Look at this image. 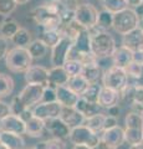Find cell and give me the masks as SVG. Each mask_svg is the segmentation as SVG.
<instances>
[{"label":"cell","mask_w":143,"mask_h":149,"mask_svg":"<svg viewBox=\"0 0 143 149\" xmlns=\"http://www.w3.org/2000/svg\"><path fill=\"white\" fill-rule=\"evenodd\" d=\"M9 52V44H8V39L0 35V60L5 58L6 55Z\"/></svg>","instance_id":"f6af8a7d"},{"label":"cell","mask_w":143,"mask_h":149,"mask_svg":"<svg viewBox=\"0 0 143 149\" xmlns=\"http://www.w3.org/2000/svg\"><path fill=\"white\" fill-rule=\"evenodd\" d=\"M0 130L10 132L16 134H25L26 133V122L20 116L10 113L5 118L0 119Z\"/></svg>","instance_id":"4fadbf2b"},{"label":"cell","mask_w":143,"mask_h":149,"mask_svg":"<svg viewBox=\"0 0 143 149\" xmlns=\"http://www.w3.org/2000/svg\"><path fill=\"white\" fill-rule=\"evenodd\" d=\"M103 70L100 65V60L96 62H91L84 65V71L82 74L86 78L89 83H98V81H102V76H103Z\"/></svg>","instance_id":"7402d4cb"},{"label":"cell","mask_w":143,"mask_h":149,"mask_svg":"<svg viewBox=\"0 0 143 149\" xmlns=\"http://www.w3.org/2000/svg\"><path fill=\"white\" fill-rule=\"evenodd\" d=\"M20 25H19V22L15 21V20H13V19H8L6 17V20H4L1 24H0V35L4 36V37H6V39H13V36L16 34L17 31H19L20 29Z\"/></svg>","instance_id":"f1b7e54d"},{"label":"cell","mask_w":143,"mask_h":149,"mask_svg":"<svg viewBox=\"0 0 143 149\" xmlns=\"http://www.w3.org/2000/svg\"><path fill=\"white\" fill-rule=\"evenodd\" d=\"M130 83V77L124 68L117 66H110L103 72L102 76V86L112 88L114 91L121 92L124 87Z\"/></svg>","instance_id":"5b68a950"},{"label":"cell","mask_w":143,"mask_h":149,"mask_svg":"<svg viewBox=\"0 0 143 149\" xmlns=\"http://www.w3.org/2000/svg\"><path fill=\"white\" fill-rule=\"evenodd\" d=\"M0 133H1V130H0Z\"/></svg>","instance_id":"e7e4bbea"},{"label":"cell","mask_w":143,"mask_h":149,"mask_svg":"<svg viewBox=\"0 0 143 149\" xmlns=\"http://www.w3.org/2000/svg\"><path fill=\"white\" fill-rule=\"evenodd\" d=\"M68 139L73 146H87L90 148H95L100 143L101 137H98V133L93 132L87 125L82 124L71 129Z\"/></svg>","instance_id":"8992f818"},{"label":"cell","mask_w":143,"mask_h":149,"mask_svg":"<svg viewBox=\"0 0 143 149\" xmlns=\"http://www.w3.org/2000/svg\"><path fill=\"white\" fill-rule=\"evenodd\" d=\"M91 32V52L98 60L111 58L117 49L114 37L108 31H103L97 26L90 29Z\"/></svg>","instance_id":"7a4b0ae2"},{"label":"cell","mask_w":143,"mask_h":149,"mask_svg":"<svg viewBox=\"0 0 143 149\" xmlns=\"http://www.w3.org/2000/svg\"><path fill=\"white\" fill-rule=\"evenodd\" d=\"M14 80L11 76L0 72V100L9 97L14 91Z\"/></svg>","instance_id":"4dcf8cb0"},{"label":"cell","mask_w":143,"mask_h":149,"mask_svg":"<svg viewBox=\"0 0 143 149\" xmlns=\"http://www.w3.org/2000/svg\"><path fill=\"white\" fill-rule=\"evenodd\" d=\"M73 47V40L63 36L59 42L51 49V65L52 66H63L67 61L70 51Z\"/></svg>","instance_id":"ba28073f"},{"label":"cell","mask_w":143,"mask_h":149,"mask_svg":"<svg viewBox=\"0 0 143 149\" xmlns=\"http://www.w3.org/2000/svg\"><path fill=\"white\" fill-rule=\"evenodd\" d=\"M11 113V108H10V104L5 103L3 100H0V119L5 118L6 116H9Z\"/></svg>","instance_id":"7dc6e473"},{"label":"cell","mask_w":143,"mask_h":149,"mask_svg":"<svg viewBox=\"0 0 143 149\" xmlns=\"http://www.w3.org/2000/svg\"><path fill=\"white\" fill-rule=\"evenodd\" d=\"M128 149H143V142L138 143V144H133V146H130Z\"/></svg>","instance_id":"9f6ffc18"},{"label":"cell","mask_w":143,"mask_h":149,"mask_svg":"<svg viewBox=\"0 0 143 149\" xmlns=\"http://www.w3.org/2000/svg\"><path fill=\"white\" fill-rule=\"evenodd\" d=\"M66 72L68 73V76H77V74H81L84 71V63H82L80 60L76 58H67V61L63 65Z\"/></svg>","instance_id":"74e56055"},{"label":"cell","mask_w":143,"mask_h":149,"mask_svg":"<svg viewBox=\"0 0 143 149\" xmlns=\"http://www.w3.org/2000/svg\"><path fill=\"white\" fill-rule=\"evenodd\" d=\"M133 55H135V52H133L132 50L127 49L126 46H123V45L117 46L114 54L112 55V57H111L112 65L126 70L133 62Z\"/></svg>","instance_id":"e0dca14e"},{"label":"cell","mask_w":143,"mask_h":149,"mask_svg":"<svg viewBox=\"0 0 143 149\" xmlns=\"http://www.w3.org/2000/svg\"><path fill=\"white\" fill-rule=\"evenodd\" d=\"M113 16H114V14L102 9L98 13V20H97V25L96 26L103 31H108L111 27H113Z\"/></svg>","instance_id":"e575fe53"},{"label":"cell","mask_w":143,"mask_h":149,"mask_svg":"<svg viewBox=\"0 0 143 149\" xmlns=\"http://www.w3.org/2000/svg\"><path fill=\"white\" fill-rule=\"evenodd\" d=\"M11 41L15 46L27 47V46L31 44V41H33V39H31V32L27 29H25V27H20L19 31L13 36Z\"/></svg>","instance_id":"d6a6232c"},{"label":"cell","mask_w":143,"mask_h":149,"mask_svg":"<svg viewBox=\"0 0 143 149\" xmlns=\"http://www.w3.org/2000/svg\"><path fill=\"white\" fill-rule=\"evenodd\" d=\"M116 125H118V120H117V117H113V116L106 114V119H105V125H103V130L111 129V128L116 127Z\"/></svg>","instance_id":"bcb514c9"},{"label":"cell","mask_w":143,"mask_h":149,"mask_svg":"<svg viewBox=\"0 0 143 149\" xmlns=\"http://www.w3.org/2000/svg\"><path fill=\"white\" fill-rule=\"evenodd\" d=\"M73 149H92L87 146H73Z\"/></svg>","instance_id":"680465c9"},{"label":"cell","mask_w":143,"mask_h":149,"mask_svg":"<svg viewBox=\"0 0 143 149\" xmlns=\"http://www.w3.org/2000/svg\"><path fill=\"white\" fill-rule=\"evenodd\" d=\"M24 77L26 83L30 85H41L45 87L49 86V70L41 65H33L24 73Z\"/></svg>","instance_id":"7c38bea8"},{"label":"cell","mask_w":143,"mask_h":149,"mask_svg":"<svg viewBox=\"0 0 143 149\" xmlns=\"http://www.w3.org/2000/svg\"><path fill=\"white\" fill-rule=\"evenodd\" d=\"M46 129V120L41 119L39 117H34L26 122V133L29 137L39 138L43 136L44 130Z\"/></svg>","instance_id":"cb8c5ba5"},{"label":"cell","mask_w":143,"mask_h":149,"mask_svg":"<svg viewBox=\"0 0 143 149\" xmlns=\"http://www.w3.org/2000/svg\"><path fill=\"white\" fill-rule=\"evenodd\" d=\"M0 143H3L9 149H25V141L21 134L1 130V133H0Z\"/></svg>","instance_id":"603a6c76"},{"label":"cell","mask_w":143,"mask_h":149,"mask_svg":"<svg viewBox=\"0 0 143 149\" xmlns=\"http://www.w3.org/2000/svg\"><path fill=\"white\" fill-rule=\"evenodd\" d=\"M66 9L61 1L44 4L34 8L30 11V17L41 29H59L62 24L61 15Z\"/></svg>","instance_id":"6da1fadb"},{"label":"cell","mask_w":143,"mask_h":149,"mask_svg":"<svg viewBox=\"0 0 143 149\" xmlns=\"http://www.w3.org/2000/svg\"><path fill=\"white\" fill-rule=\"evenodd\" d=\"M10 108H11V113H13V114H16V116H20L22 112L26 109L24 102L21 101V98L19 97V95L15 96V97H13L11 103H10Z\"/></svg>","instance_id":"b9f144b4"},{"label":"cell","mask_w":143,"mask_h":149,"mask_svg":"<svg viewBox=\"0 0 143 149\" xmlns=\"http://www.w3.org/2000/svg\"><path fill=\"white\" fill-rule=\"evenodd\" d=\"M36 149H66V144L63 142V139L60 138H51L47 141L40 142L35 146Z\"/></svg>","instance_id":"f35d334b"},{"label":"cell","mask_w":143,"mask_h":149,"mask_svg":"<svg viewBox=\"0 0 143 149\" xmlns=\"http://www.w3.org/2000/svg\"><path fill=\"white\" fill-rule=\"evenodd\" d=\"M138 25H140V16L135 8H128L126 10L114 14L113 16V29L122 36L136 30Z\"/></svg>","instance_id":"277c9868"},{"label":"cell","mask_w":143,"mask_h":149,"mask_svg":"<svg viewBox=\"0 0 143 149\" xmlns=\"http://www.w3.org/2000/svg\"><path fill=\"white\" fill-rule=\"evenodd\" d=\"M25 149H36L35 147H30V148H25Z\"/></svg>","instance_id":"6125c7cd"},{"label":"cell","mask_w":143,"mask_h":149,"mask_svg":"<svg viewBox=\"0 0 143 149\" xmlns=\"http://www.w3.org/2000/svg\"><path fill=\"white\" fill-rule=\"evenodd\" d=\"M60 1L65 5V8L70 9V10H75L80 4H82L81 0H60Z\"/></svg>","instance_id":"c3c4849f"},{"label":"cell","mask_w":143,"mask_h":149,"mask_svg":"<svg viewBox=\"0 0 143 149\" xmlns=\"http://www.w3.org/2000/svg\"><path fill=\"white\" fill-rule=\"evenodd\" d=\"M20 117L25 120V122H27V120H30L31 118L34 117V112H33V108H26L22 113L20 114Z\"/></svg>","instance_id":"f907efd6"},{"label":"cell","mask_w":143,"mask_h":149,"mask_svg":"<svg viewBox=\"0 0 143 149\" xmlns=\"http://www.w3.org/2000/svg\"><path fill=\"white\" fill-rule=\"evenodd\" d=\"M44 92H45V86L27 83L19 93V97L24 102L26 108H34L36 104L43 102Z\"/></svg>","instance_id":"9c48e42d"},{"label":"cell","mask_w":143,"mask_h":149,"mask_svg":"<svg viewBox=\"0 0 143 149\" xmlns=\"http://www.w3.org/2000/svg\"><path fill=\"white\" fill-rule=\"evenodd\" d=\"M126 71L128 73V77H130V82L137 83L138 81H141L143 77V63L133 61L130 66L126 68Z\"/></svg>","instance_id":"8d00e7d4"},{"label":"cell","mask_w":143,"mask_h":149,"mask_svg":"<svg viewBox=\"0 0 143 149\" xmlns=\"http://www.w3.org/2000/svg\"><path fill=\"white\" fill-rule=\"evenodd\" d=\"M98 1L102 5V9L112 14H117L119 11H123L126 9L131 8L127 0H98Z\"/></svg>","instance_id":"4316f807"},{"label":"cell","mask_w":143,"mask_h":149,"mask_svg":"<svg viewBox=\"0 0 143 149\" xmlns=\"http://www.w3.org/2000/svg\"><path fill=\"white\" fill-rule=\"evenodd\" d=\"M127 1H128V4H130L131 8H137L142 4V0H127Z\"/></svg>","instance_id":"11a10c76"},{"label":"cell","mask_w":143,"mask_h":149,"mask_svg":"<svg viewBox=\"0 0 143 149\" xmlns=\"http://www.w3.org/2000/svg\"><path fill=\"white\" fill-rule=\"evenodd\" d=\"M105 119H106V114H103L102 112L87 117L85 120V125H87L90 129H92L96 133H102L103 132V125H105Z\"/></svg>","instance_id":"1f68e13d"},{"label":"cell","mask_w":143,"mask_h":149,"mask_svg":"<svg viewBox=\"0 0 143 149\" xmlns=\"http://www.w3.org/2000/svg\"><path fill=\"white\" fill-rule=\"evenodd\" d=\"M33 56L27 47L15 46L9 50L5 57V65L9 71L14 73H25L33 66Z\"/></svg>","instance_id":"3957f363"},{"label":"cell","mask_w":143,"mask_h":149,"mask_svg":"<svg viewBox=\"0 0 143 149\" xmlns=\"http://www.w3.org/2000/svg\"><path fill=\"white\" fill-rule=\"evenodd\" d=\"M17 3L15 0H0V16L9 17L16 10Z\"/></svg>","instance_id":"60d3db41"},{"label":"cell","mask_w":143,"mask_h":149,"mask_svg":"<svg viewBox=\"0 0 143 149\" xmlns=\"http://www.w3.org/2000/svg\"><path fill=\"white\" fill-rule=\"evenodd\" d=\"M122 45L126 46L127 49L132 50L133 52H136L138 50L143 49V31L137 27L136 30H133L128 34L122 36Z\"/></svg>","instance_id":"d6986e66"},{"label":"cell","mask_w":143,"mask_h":149,"mask_svg":"<svg viewBox=\"0 0 143 149\" xmlns=\"http://www.w3.org/2000/svg\"><path fill=\"white\" fill-rule=\"evenodd\" d=\"M135 9H136V11L138 14V16H140V25H138V27L143 31V6L140 5V6H137Z\"/></svg>","instance_id":"816d5d0a"},{"label":"cell","mask_w":143,"mask_h":149,"mask_svg":"<svg viewBox=\"0 0 143 149\" xmlns=\"http://www.w3.org/2000/svg\"><path fill=\"white\" fill-rule=\"evenodd\" d=\"M102 88L103 86L100 85V83H90L89 87L86 88V91L81 95V97H84L85 100L92 102V103H98V98Z\"/></svg>","instance_id":"836d02e7"},{"label":"cell","mask_w":143,"mask_h":149,"mask_svg":"<svg viewBox=\"0 0 143 149\" xmlns=\"http://www.w3.org/2000/svg\"><path fill=\"white\" fill-rule=\"evenodd\" d=\"M89 85H90L89 81H87L84 77V74L81 73V74H77V76L70 77V80H68L66 86L68 88H71V90L75 93H77L78 96H81L82 93L86 91V88L89 87Z\"/></svg>","instance_id":"83f0119b"},{"label":"cell","mask_w":143,"mask_h":149,"mask_svg":"<svg viewBox=\"0 0 143 149\" xmlns=\"http://www.w3.org/2000/svg\"><path fill=\"white\" fill-rule=\"evenodd\" d=\"M121 102V93L118 91H114L112 88L103 87L101 91L100 98H98V104L105 109H108L113 106H117Z\"/></svg>","instance_id":"44dd1931"},{"label":"cell","mask_w":143,"mask_h":149,"mask_svg":"<svg viewBox=\"0 0 143 149\" xmlns=\"http://www.w3.org/2000/svg\"><path fill=\"white\" fill-rule=\"evenodd\" d=\"M137 103H143V85L135 83V91H133V101Z\"/></svg>","instance_id":"ee69618b"},{"label":"cell","mask_w":143,"mask_h":149,"mask_svg":"<svg viewBox=\"0 0 143 149\" xmlns=\"http://www.w3.org/2000/svg\"><path fill=\"white\" fill-rule=\"evenodd\" d=\"M0 149H9V148H8V147H5V146H4L3 143H0Z\"/></svg>","instance_id":"94428289"},{"label":"cell","mask_w":143,"mask_h":149,"mask_svg":"<svg viewBox=\"0 0 143 149\" xmlns=\"http://www.w3.org/2000/svg\"><path fill=\"white\" fill-rule=\"evenodd\" d=\"M62 37V32L60 29H41L40 39L47 45V47L52 49Z\"/></svg>","instance_id":"484cf974"},{"label":"cell","mask_w":143,"mask_h":149,"mask_svg":"<svg viewBox=\"0 0 143 149\" xmlns=\"http://www.w3.org/2000/svg\"><path fill=\"white\" fill-rule=\"evenodd\" d=\"M56 90V101L62 107H75L80 96L73 92L71 88L65 86H59L55 88Z\"/></svg>","instance_id":"ac0fdd59"},{"label":"cell","mask_w":143,"mask_h":149,"mask_svg":"<svg viewBox=\"0 0 143 149\" xmlns=\"http://www.w3.org/2000/svg\"><path fill=\"white\" fill-rule=\"evenodd\" d=\"M60 118L72 129L78 127V125L85 124L86 116L84 113H81L80 111H77L75 107H62V112Z\"/></svg>","instance_id":"9a60e30c"},{"label":"cell","mask_w":143,"mask_h":149,"mask_svg":"<svg viewBox=\"0 0 143 149\" xmlns=\"http://www.w3.org/2000/svg\"><path fill=\"white\" fill-rule=\"evenodd\" d=\"M124 136H126V142L133 146L143 142V129H130L124 128Z\"/></svg>","instance_id":"ab89813d"},{"label":"cell","mask_w":143,"mask_h":149,"mask_svg":"<svg viewBox=\"0 0 143 149\" xmlns=\"http://www.w3.org/2000/svg\"><path fill=\"white\" fill-rule=\"evenodd\" d=\"M98 10L92 4L82 3L75 9V21L86 29H92L97 25Z\"/></svg>","instance_id":"52a82bcc"},{"label":"cell","mask_w":143,"mask_h":149,"mask_svg":"<svg viewBox=\"0 0 143 149\" xmlns=\"http://www.w3.org/2000/svg\"><path fill=\"white\" fill-rule=\"evenodd\" d=\"M130 111L133 113H137L140 116H143V103H137V102H132Z\"/></svg>","instance_id":"681fc988"},{"label":"cell","mask_w":143,"mask_h":149,"mask_svg":"<svg viewBox=\"0 0 143 149\" xmlns=\"http://www.w3.org/2000/svg\"><path fill=\"white\" fill-rule=\"evenodd\" d=\"M101 139L108 144L111 148L117 149L122 146V144L126 142V136H124V128L119 127V125H116V127L103 130L102 136H101Z\"/></svg>","instance_id":"5bb4252c"},{"label":"cell","mask_w":143,"mask_h":149,"mask_svg":"<svg viewBox=\"0 0 143 149\" xmlns=\"http://www.w3.org/2000/svg\"><path fill=\"white\" fill-rule=\"evenodd\" d=\"M15 1L17 3V5H26L30 0H15Z\"/></svg>","instance_id":"6f0895ef"},{"label":"cell","mask_w":143,"mask_h":149,"mask_svg":"<svg viewBox=\"0 0 143 149\" xmlns=\"http://www.w3.org/2000/svg\"><path fill=\"white\" fill-rule=\"evenodd\" d=\"M92 149H113V148H111V147L108 146V144H106V143L102 141V139H101L100 143H98L95 148H92Z\"/></svg>","instance_id":"db71d44e"},{"label":"cell","mask_w":143,"mask_h":149,"mask_svg":"<svg viewBox=\"0 0 143 149\" xmlns=\"http://www.w3.org/2000/svg\"><path fill=\"white\" fill-rule=\"evenodd\" d=\"M91 52V32L89 29H82L80 34L73 40V47L70 51L68 58H78L80 55H87Z\"/></svg>","instance_id":"30bf717a"},{"label":"cell","mask_w":143,"mask_h":149,"mask_svg":"<svg viewBox=\"0 0 143 149\" xmlns=\"http://www.w3.org/2000/svg\"><path fill=\"white\" fill-rule=\"evenodd\" d=\"M27 49H29L31 56H33L34 60H40L45 57V55L47 54V45L41 39H36V40H33L31 41V44L27 46Z\"/></svg>","instance_id":"f546056e"},{"label":"cell","mask_w":143,"mask_h":149,"mask_svg":"<svg viewBox=\"0 0 143 149\" xmlns=\"http://www.w3.org/2000/svg\"><path fill=\"white\" fill-rule=\"evenodd\" d=\"M119 112H121V109H119L118 104L111 107V108L107 109V113H108L110 116H113V117H118V116H119Z\"/></svg>","instance_id":"f5cc1de1"},{"label":"cell","mask_w":143,"mask_h":149,"mask_svg":"<svg viewBox=\"0 0 143 149\" xmlns=\"http://www.w3.org/2000/svg\"><path fill=\"white\" fill-rule=\"evenodd\" d=\"M44 4H52V3H57L60 0H43Z\"/></svg>","instance_id":"91938a15"},{"label":"cell","mask_w":143,"mask_h":149,"mask_svg":"<svg viewBox=\"0 0 143 149\" xmlns=\"http://www.w3.org/2000/svg\"><path fill=\"white\" fill-rule=\"evenodd\" d=\"M70 76L63 66H52L49 70V86L56 88L59 86L67 85Z\"/></svg>","instance_id":"ffe728a7"},{"label":"cell","mask_w":143,"mask_h":149,"mask_svg":"<svg viewBox=\"0 0 143 149\" xmlns=\"http://www.w3.org/2000/svg\"><path fill=\"white\" fill-rule=\"evenodd\" d=\"M141 5H142V6H143V0H142V4H141Z\"/></svg>","instance_id":"be15d7a7"},{"label":"cell","mask_w":143,"mask_h":149,"mask_svg":"<svg viewBox=\"0 0 143 149\" xmlns=\"http://www.w3.org/2000/svg\"><path fill=\"white\" fill-rule=\"evenodd\" d=\"M124 128L130 129H143V116L128 111L124 117Z\"/></svg>","instance_id":"d590c367"},{"label":"cell","mask_w":143,"mask_h":149,"mask_svg":"<svg viewBox=\"0 0 143 149\" xmlns=\"http://www.w3.org/2000/svg\"><path fill=\"white\" fill-rule=\"evenodd\" d=\"M46 130L51 134L54 138H60V139H66L70 137L71 128L63 122L61 118H55L46 120Z\"/></svg>","instance_id":"2e32d148"},{"label":"cell","mask_w":143,"mask_h":149,"mask_svg":"<svg viewBox=\"0 0 143 149\" xmlns=\"http://www.w3.org/2000/svg\"><path fill=\"white\" fill-rule=\"evenodd\" d=\"M75 108L77 111H80L81 113H84L86 116V118H87V117H91V116H95V114L100 113L102 107H101L98 103H92V102H89L87 100H85L84 97L80 96V98H78Z\"/></svg>","instance_id":"d4e9b609"},{"label":"cell","mask_w":143,"mask_h":149,"mask_svg":"<svg viewBox=\"0 0 143 149\" xmlns=\"http://www.w3.org/2000/svg\"><path fill=\"white\" fill-rule=\"evenodd\" d=\"M34 116L39 117L44 120H50V119H55L59 118L61 116L62 112V106L57 101L54 102H41V103L36 104L34 108Z\"/></svg>","instance_id":"8fae6325"},{"label":"cell","mask_w":143,"mask_h":149,"mask_svg":"<svg viewBox=\"0 0 143 149\" xmlns=\"http://www.w3.org/2000/svg\"><path fill=\"white\" fill-rule=\"evenodd\" d=\"M54 101H56V90L51 86L45 87L43 102H54Z\"/></svg>","instance_id":"7bdbcfd3"}]
</instances>
